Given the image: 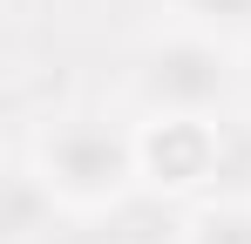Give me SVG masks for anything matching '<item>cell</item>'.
Returning <instances> with one entry per match:
<instances>
[{
    "label": "cell",
    "mask_w": 251,
    "mask_h": 244,
    "mask_svg": "<svg viewBox=\"0 0 251 244\" xmlns=\"http://www.w3.org/2000/svg\"><path fill=\"white\" fill-rule=\"evenodd\" d=\"M27 170L54 190L61 210H116L143 183V149H136V129H116L109 116L61 109L34 129Z\"/></svg>",
    "instance_id": "obj_1"
},
{
    "label": "cell",
    "mask_w": 251,
    "mask_h": 244,
    "mask_svg": "<svg viewBox=\"0 0 251 244\" xmlns=\"http://www.w3.org/2000/svg\"><path fill=\"white\" fill-rule=\"evenodd\" d=\"M129 88H136V102L150 116H217L238 95V61H231L224 41L170 27V34H156L136 54Z\"/></svg>",
    "instance_id": "obj_2"
},
{
    "label": "cell",
    "mask_w": 251,
    "mask_h": 244,
    "mask_svg": "<svg viewBox=\"0 0 251 244\" xmlns=\"http://www.w3.org/2000/svg\"><path fill=\"white\" fill-rule=\"evenodd\" d=\"M143 149V183L150 190H204L210 176L224 170V136L210 116H150L136 129Z\"/></svg>",
    "instance_id": "obj_3"
},
{
    "label": "cell",
    "mask_w": 251,
    "mask_h": 244,
    "mask_svg": "<svg viewBox=\"0 0 251 244\" xmlns=\"http://www.w3.org/2000/svg\"><path fill=\"white\" fill-rule=\"evenodd\" d=\"M54 217L61 203L27 163L7 170V197H0V244H54Z\"/></svg>",
    "instance_id": "obj_4"
},
{
    "label": "cell",
    "mask_w": 251,
    "mask_h": 244,
    "mask_svg": "<svg viewBox=\"0 0 251 244\" xmlns=\"http://www.w3.org/2000/svg\"><path fill=\"white\" fill-rule=\"evenodd\" d=\"M170 14H176V27L210 34V41H224V48L251 41V0H170Z\"/></svg>",
    "instance_id": "obj_5"
},
{
    "label": "cell",
    "mask_w": 251,
    "mask_h": 244,
    "mask_svg": "<svg viewBox=\"0 0 251 244\" xmlns=\"http://www.w3.org/2000/svg\"><path fill=\"white\" fill-rule=\"evenodd\" d=\"M183 244H251V197L197 203L190 224H183Z\"/></svg>",
    "instance_id": "obj_6"
}]
</instances>
